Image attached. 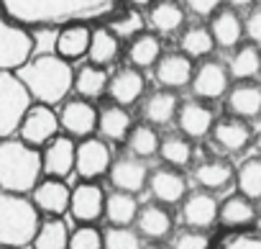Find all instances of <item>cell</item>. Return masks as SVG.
Listing matches in <instances>:
<instances>
[{
	"label": "cell",
	"instance_id": "obj_44",
	"mask_svg": "<svg viewBox=\"0 0 261 249\" xmlns=\"http://www.w3.org/2000/svg\"><path fill=\"white\" fill-rule=\"evenodd\" d=\"M243 36L251 44L261 47V6H251L248 8V13L243 18Z\"/></svg>",
	"mask_w": 261,
	"mask_h": 249
},
{
	"label": "cell",
	"instance_id": "obj_30",
	"mask_svg": "<svg viewBox=\"0 0 261 249\" xmlns=\"http://www.w3.org/2000/svg\"><path fill=\"white\" fill-rule=\"evenodd\" d=\"M164 54L162 49V36L154 31H141L134 39H128L125 47V57L130 67H139V70H149L156 64V59Z\"/></svg>",
	"mask_w": 261,
	"mask_h": 249
},
{
	"label": "cell",
	"instance_id": "obj_32",
	"mask_svg": "<svg viewBox=\"0 0 261 249\" xmlns=\"http://www.w3.org/2000/svg\"><path fill=\"white\" fill-rule=\"evenodd\" d=\"M225 64H228L230 80H236V82L256 80L261 75V47H256L251 41L238 44V47H233V54Z\"/></svg>",
	"mask_w": 261,
	"mask_h": 249
},
{
	"label": "cell",
	"instance_id": "obj_23",
	"mask_svg": "<svg viewBox=\"0 0 261 249\" xmlns=\"http://www.w3.org/2000/svg\"><path fill=\"white\" fill-rule=\"evenodd\" d=\"M146 24L159 36L177 34L187 24V8L179 0H154L149 6V13H146Z\"/></svg>",
	"mask_w": 261,
	"mask_h": 249
},
{
	"label": "cell",
	"instance_id": "obj_46",
	"mask_svg": "<svg viewBox=\"0 0 261 249\" xmlns=\"http://www.w3.org/2000/svg\"><path fill=\"white\" fill-rule=\"evenodd\" d=\"M220 6H223V0H185V8L200 18H210Z\"/></svg>",
	"mask_w": 261,
	"mask_h": 249
},
{
	"label": "cell",
	"instance_id": "obj_49",
	"mask_svg": "<svg viewBox=\"0 0 261 249\" xmlns=\"http://www.w3.org/2000/svg\"><path fill=\"white\" fill-rule=\"evenodd\" d=\"M251 144H253V149H256V157H261V131L251 139Z\"/></svg>",
	"mask_w": 261,
	"mask_h": 249
},
{
	"label": "cell",
	"instance_id": "obj_51",
	"mask_svg": "<svg viewBox=\"0 0 261 249\" xmlns=\"http://www.w3.org/2000/svg\"><path fill=\"white\" fill-rule=\"evenodd\" d=\"M144 249H169V246H164V244H151V246H144Z\"/></svg>",
	"mask_w": 261,
	"mask_h": 249
},
{
	"label": "cell",
	"instance_id": "obj_37",
	"mask_svg": "<svg viewBox=\"0 0 261 249\" xmlns=\"http://www.w3.org/2000/svg\"><path fill=\"white\" fill-rule=\"evenodd\" d=\"M159 131L156 126H151V123H134L125 137V147H128V154H134L139 160H151L156 157L159 152Z\"/></svg>",
	"mask_w": 261,
	"mask_h": 249
},
{
	"label": "cell",
	"instance_id": "obj_9",
	"mask_svg": "<svg viewBox=\"0 0 261 249\" xmlns=\"http://www.w3.org/2000/svg\"><path fill=\"white\" fill-rule=\"evenodd\" d=\"M113 162V152L105 139L100 137H85L74 147V172L80 180H100L108 175Z\"/></svg>",
	"mask_w": 261,
	"mask_h": 249
},
{
	"label": "cell",
	"instance_id": "obj_26",
	"mask_svg": "<svg viewBox=\"0 0 261 249\" xmlns=\"http://www.w3.org/2000/svg\"><path fill=\"white\" fill-rule=\"evenodd\" d=\"M120 49H123V41L105 26V24H95L92 31H90V47H87V62L90 64H97V67H110L118 62L120 57Z\"/></svg>",
	"mask_w": 261,
	"mask_h": 249
},
{
	"label": "cell",
	"instance_id": "obj_52",
	"mask_svg": "<svg viewBox=\"0 0 261 249\" xmlns=\"http://www.w3.org/2000/svg\"><path fill=\"white\" fill-rule=\"evenodd\" d=\"M0 249H16V246H0Z\"/></svg>",
	"mask_w": 261,
	"mask_h": 249
},
{
	"label": "cell",
	"instance_id": "obj_31",
	"mask_svg": "<svg viewBox=\"0 0 261 249\" xmlns=\"http://www.w3.org/2000/svg\"><path fill=\"white\" fill-rule=\"evenodd\" d=\"M130 126H134V118H130L128 108H123V105L110 103L102 110H97V129L95 131H100V139H105V142H115V144L125 142Z\"/></svg>",
	"mask_w": 261,
	"mask_h": 249
},
{
	"label": "cell",
	"instance_id": "obj_4",
	"mask_svg": "<svg viewBox=\"0 0 261 249\" xmlns=\"http://www.w3.org/2000/svg\"><path fill=\"white\" fill-rule=\"evenodd\" d=\"M39 223L41 218L31 198L0 190V246H29Z\"/></svg>",
	"mask_w": 261,
	"mask_h": 249
},
{
	"label": "cell",
	"instance_id": "obj_15",
	"mask_svg": "<svg viewBox=\"0 0 261 249\" xmlns=\"http://www.w3.org/2000/svg\"><path fill=\"white\" fill-rule=\"evenodd\" d=\"M177 129L179 134H185L187 139H205L210 137L213 131V123H215V110L210 108V103L205 100H185L179 103V110H177Z\"/></svg>",
	"mask_w": 261,
	"mask_h": 249
},
{
	"label": "cell",
	"instance_id": "obj_1",
	"mask_svg": "<svg viewBox=\"0 0 261 249\" xmlns=\"http://www.w3.org/2000/svg\"><path fill=\"white\" fill-rule=\"evenodd\" d=\"M123 0H0V18L29 31H49L72 24H108Z\"/></svg>",
	"mask_w": 261,
	"mask_h": 249
},
{
	"label": "cell",
	"instance_id": "obj_17",
	"mask_svg": "<svg viewBox=\"0 0 261 249\" xmlns=\"http://www.w3.org/2000/svg\"><path fill=\"white\" fill-rule=\"evenodd\" d=\"M146 188L151 190L154 200L162 203V206H177L190 190H187V177L182 170L177 167H156L149 172V180H146Z\"/></svg>",
	"mask_w": 261,
	"mask_h": 249
},
{
	"label": "cell",
	"instance_id": "obj_20",
	"mask_svg": "<svg viewBox=\"0 0 261 249\" xmlns=\"http://www.w3.org/2000/svg\"><path fill=\"white\" fill-rule=\"evenodd\" d=\"M154 70V80L159 82V87H169V90H179L185 85H190L192 70H195V59H190L187 54L177 52H167L156 59Z\"/></svg>",
	"mask_w": 261,
	"mask_h": 249
},
{
	"label": "cell",
	"instance_id": "obj_36",
	"mask_svg": "<svg viewBox=\"0 0 261 249\" xmlns=\"http://www.w3.org/2000/svg\"><path fill=\"white\" fill-rule=\"evenodd\" d=\"M164 165L169 167H177V170H185L195 162V147H192V139H187L185 134H169L159 142V152Z\"/></svg>",
	"mask_w": 261,
	"mask_h": 249
},
{
	"label": "cell",
	"instance_id": "obj_41",
	"mask_svg": "<svg viewBox=\"0 0 261 249\" xmlns=\"http://www.w3.org/2000/svg\"><path fill=\"white\" fill-rule=\"evenodd\" d=\"M102 249H144L141 236L130 226H110L102 231Z\"/></svg>",
	"mask_w": 261,
	"mask_h": 249
},
{
	"label": "cell",
	"instance_id": "obj_27",
	"mask_svg": "<svg viewBox=\"0 0 261 249\" xmlns=\"http://www.w3.org/2000/svg\"><path fill=\"white\" fill-rule=\"evenodd\" d=\"M179 103L182 100H179L177 90L159 87V90L149 93L146 100H144V121L151 123V126H169L177 118Z\"/></svg>",
	"mask_w": 261,
	"mask_h": 249
},
{
	"label": "cell",
	"instance_id": "obj_16",
	"mask_svg": "<svg viewBox=\"0 0 261 249\" xmlns=\"http://www.w3.org/2000/svg\"><path fill=\"white\" fill-rule=\"evenodd\" d=\"M108 180L113 185V190H123V193H141L146 188L149 180V167L144 160L125 154V157H113L110 170H108Z\"/></svg>",
	"mask_w": 261,
	"mask_h": 249
},
{
	"label": "cell",
	"instance_id": "obj_33",
	"mask_svg": "<svg viewBox=\"0 0 261 249\" xmlns=\"http://www.w3.org/2000/svg\"><path fill=\"white\" fill-rule=\"evenodd\" d=\"M139 198L134 193H123V190H113L105 195V208L102 216L108 218L110 226H134L136 213H139Z\"/></svg>",
	"mask_w": 261,
	"mask_h": 249
},
{
	"label": "cell",
	"instance_id": "obj_18",
	"mask_svg": "<svg viewBox=\"0 0 261 249\" xmlns=\"http://www.w3.org/2000/svg\"><path fill=\"white\" fill-rule=\"evenodd\" d=\"M210 137H213V144H215L220 152L241 154L243 149L251 147L253 131H251V126H248V121L236 118V116H225V118H215Z\"/></svg>",
	"mask_w": 261,
	"mask_h": 249
},
{
	"label": "cell",
	"instance_id": "obj_35",
	"mask_svg": "<svg viewBox=\"0 0 261 249\" xmlns=\"http://www.w3.org/2000/svg\"><path fill=\"white\" fill-rule=\"evenodd\" d=\"M177 44H179V52L187 54L190 59H205L215 49V41H213V34H210L207 24H190V26H185Z\"/></svg>",
	"mask_w": 261,
	"mask_h": 249
},
{
	"label": "cell",
	"instance_id": "obj_12",
	"mask_svg": "<svg viewBox=\"0 0 261 249\" xmlns=\"http://www.w3.org/2000/svg\"><path fill=\"white\" fill-rule=\"evenodd\" d=\"M102 208H105V190L97 185V180H82L72 188L67 213L77 223H95L102 216Z\"/></svg>",
	"mask_w": 261,
	"mask_h": 249
},
{
	"label": "cell",
	"instance_id": "obj_38",
	"mask_svg": "<svg viewBox=\"0 0 261 249\" xmlns=\"http://www.w3.org/2000/svg\"><path fill=\"white\" fill-rule=\"evenodd\" d=\"M67 244H69V229L62 221V216H49L46 221H41L31 239L34 249H67Z\"/></svg>",
	"mask_w": 261,
	"mask_h": 249
},
{
	"label": "cell",
	"instance_id": "obj_24",
	"mask_svg": "<svg viewBox=\"0 0 261 249\" xmlns=\"http://www.w3.org/2000/svg\"><path fill=\"white\" fill-rule=\"evenodd\" d=\"M233 172H236V167L228 160H223V157H207V160H200L192 167V180L197 183L200 190L220 193V190H225L233 183Z\"/></svg>",
	"mask_w": 261,
	"mask_h": 249
},
{
	"label": "cell",
	"instance_id": "obj_21",
	"mask_svg": "<svg viewBox=\"0 0 261 249\" xmlns=\"http://www.w3.org/2000/svg\"><path fill=\"white\" fill-rule=\"evenodd\" d=\"M134 226H136L139 236L151 239V241H164L174 231V216L169 213L167 206L154 200V203H146V206L139 208Z\"/></svg>",
	"mask_w": 261,
	"mask_h": 249
},
{
	"label": "cell",
	"instance_id": "obj_47",
	"mask_svg": "<svg viewBox=\"0 0 261 249\" xmlns=\"http://www.w3.org/2000/svg\"><path fill=\"white\" fill-rule=\"evenodd\" d=\"M225 3H228V8L241 11V8H251V6H256V0H225Z\"/></svg>",
	"mask_w": 261,
	"mask_h": 249
},
{
	"label": "cell",
	"instance_id": "obj_7",
	"mask_svg": "<svg viewBox=\"0 0 261 249\" xmlns=\"http://www.w3.org/2000/svg\"><path fill=\"white\" fill-rule=\"evenodd\" d=\"M190 87H192L195 98L197 100H205V103H213V100L225 98V93L230 87L228 64L220 62V59H210V57L200 59V64H195V70H192Z\"/></svg>",
	"mask_w": 261,
	"mask_h": 249
},
{
	"label": "cell",
	"instance_id": "obj_48",
	"mask_svg": "<svg viewBox=\"0 0 261 249\" xmlns=\"http://www.w3.org/2000/svg\"><path fill=\"white\" fill-rule=\"evenodd\" d=\"M125 6H130V8H139V11H144V8H149L154 0H123Z\"/></svg>",
	"mask_w": 261,
	"mask_h": 249
},
{
	"label": "cell",
	"instance_id": "obj_28",
	"mask_svg": "<svg viewBox=\"0 0 261 249\" xmlns=\"http://www.w3.org/2000/svg\"><path fill=\"white\" fill-rule=\"evenodd\" d=\"M207 29L213 34L215 47H220V49H233L243 39V18L238 16L236 8H218L210 16Z\"/></svg>",
	"mask_w": 261,
	"mask_h": 249
},
{
	"label": "cell",
	"instance_id": "obj_2",
	"mask_svg": "<svg viewBox=\"0 0 261 249\" xmlns=\"http://www.w3.org/2000/svg\"><path fill=\"white\" fill-rule=\"evenodd\" d=\"M16 75L26 85L34 103L59 105L72 93L74 67H72V62H67V59H62L51 52V54L31 57Z\"/></svg>",
	"mask_w": 261,
	"mask_h": 249
},
{
	"label": "cell",
	"instance_id": "obj_8",
	"mask_svg": "<svg viewBox=\"0 0 261 249\" xmlns=\"http://www.w3.org/2000/svg\"><path fill=\"white\" fill-rule=\"evenodd\" d=\"M57 134H59V113L54 110V105H44V103H34L26 110L21 126L16 131V137L21 142H26L36 149H41Z\"/></svg>",
	"mask_w": 261,
	"mask_h": 249
},
{
	"label": "cell",
	"instance_id": "obj_11",
	"mask_svg": "<svg viewBox=\"0 0 261 249\" xmlns=\"http://www.w3.org/2000/svg\"><path fill=\"white\" fill-rule=\"evenodd\" d=\"M105 95L110 98V103L130 108L136 105L144 95H146V75L139 67H120L108 77V90Z\"/></svg>",
	"mask_w": 261,
	"mask_h": 249
},
{
	"label": "cell",
	"instance_id": "obj_13",
	"mask_svg": "<svg viewBox=\"0 0 261 249\" xmlns=\"http://www.w3.org/2000/svg\"><path fill=\"white\" fill-rule=\"evenodd\" d=\"M218 203L220 200L215 198V193L195 190V193H187L179 200V216H182L187 229L207 231L218 223Z\"/></svg>",
	"mask_w": 261,
	"mask_h": 249
},
{
	"label": "cell",
	"instance_id": "obj_19",
	"mask_svg": "<svg viewBox=\"0 0 261 249\" xmlns=\"http://www.w3.org/2000/svg\"><path fill=\"white\" fill-rule=\"evenodd\" d=\"M69 193L72 188L59 177H41L31 190V203L39 213L46 216H64L69 208Z\"/></svg>",
	"mask_w": 261,
	"mask_h": 249
},
{
	"label": "cell",
	"instance_id": "obj_40",
	"mask_svg": "<svg viewBox=\"0 0 261 249\" xmlns=\"http://www.w3.org/2000/svg\"><path fill=\"white\" fill-rule=\"evenodd\" d=\"M120 41H128V39H134L136 34H141L144 31V26H146V16H144V11H139V8H130V6H123L108 24H105Z\"/></svg>",
	"mask_w": 261,
	"mask_h": 249
},
{
	"label": "cell",
	"instance_id": "obj_14",
	"mask_svg": "<svg viewBox=\"0 0 261 249\" xmlns=\"http://www.w3.org/2000/svg\"><path fill=\"white\" fill-rule=\"evenodd\" d=\"M74 147L77 142L72 137H62L57 134L51 142H46L39 152H41V172L46 177H59L67 180L74 172Z\"/></svg>",
	"mask_w": 261,
	"mask_h": 249
},
{
	"label": "cell",
	"instance_id": "obj_10",
	"mask_svg": "<svg viewBox=\"0 0 261 249\" xmlns=\"http://www.w3.org/2000/svg\"><path fill=\"white\" fill-rule=\"evenodd\" d=\"M59 129L67 131V137L72 139H85L92 137L97 129V108L92 100L85 98H67L59 105Z\"/></svg>",
	"mask_w": 261,
	"mask_h": 249
},
{
	"label": "cell",
	"instance_id": "obj_45",
	"mask_svg": "<svg viewBox=\"0 0 261 249\" xmlns=\"http://www.w3.org/2000/svg\"><path fill=\"white\" fill-rule=\"evenodd\" d=\"M218 249H261V234H243V231H238V234L228 236Z\"/></svg>",
	"mask_w": 261,
	"mask_h": 249
},
{
	"label": "cell",
	"instance_id": "obj_50",
	"mask_svg": "<svg viewBox=\"0 0 261 249\" xmlns=\"http://www.w3.org/2000/svg\"><path fill=\"white\" fill-rule=\"evenodd\" d=\"M253 226H256V231L261 234V211H256V221H253Z\"/></svg>",
	"mask_w": 261,
	"mask_h": 249
},
{
	"label": "cell",
	"instance_id": "obj_29",
	"mask_svg": "<svg viewBox=\"0 0 261 249\" xmlns=\"http://www.w3.org/2000/svg\"><path fill=\"white\" fill-rule=\"evenodd\" d=\"M256 211L258 208L253 200H248L241 193H233L223 203H218V223L225 229H233V231H243V229L253 226Z\"/></svg>",
	"mask_w": 261,
	"mask_h": 249
},
{
	"label": "cell",
	"instance_id": "obj_43",
	"mask_svg": "<svg viewBox=\"0 0 261 249\" xmlns=\"http://www.w3.org/2000/svg\"><path fill=\"white\" fill-rule=\"evenodd\" d=\"M169 249H210V236L200 229H185L172 239Z\"/></svg>",
	"mask_w": 261,
	"mask_h": 249
},
{
	"label": "cell",
	"instance_id": "obj_3",
	"mask_svg": "<svg viewBox=\"0 0 261 249\" xmlns=\"http://www.w3.org/2000/svg\"><path fill=\"white\" fill-rule=\"evenodd\" d=\"M41 152L18 137L0 139V190L29 195L41 180Z\"/></svg>",
	"mask_w": 261,
	"mask_h": 249
},
{
	"label": "cell",
	"instance_id": "obj_22",
	"mask_svg": "<svg viewBox=\"0 0 261 249\" xmlns=\"http://www.w3.org/2000/svg\"><path fill=\"white\" fill-rule=\"evenodd\" d=\"M225 105L228 113L243 121L258 118L261 116V85L256 80H241L228 87L225 93Z\"/></svg>",
	"mask_w": 261,
	"mask_h": 249
},
{
	"label": "cell",
	"instance_id": "obj_25",
	"mask_svg": "<svg viewBox=\"0 0 261 249\" xmlns=\"http://www.w3.org/2000/svg\"><path fill=\"white\" fill-rule=\"evenodd\" d=\"M90 24H72V26H62L57 29V39H54V54L67 59V62H80L87 57V47H90Z\"/></svg>",
	"mask_w": 261,
	"mask_h": 249
},
{
	"label": "cell",
	"instance_id": "obj_39",
	"mask_svg": "<svg viewBox=\"0 0 261 249\" xmlns=\"http://www.w3.org/2000/svg\"><path fill=\"white\" fill-rule=\"evenodd\" d=\"M233 183L238 188L241 195H246L248 200H261V157H246L236 172H233Z\"/></svg>",
	"mask_w": 261,
	"mask_h": 249
},
{
	"label": "cell",
	"instance_id": "obj_5",
	"mask_svg": "<svg viewBox=\"0 0 261 249\" xmlns=\"http://www.w3.org/2000/svg\"><path fill=\"white\" fill-rule=\"evenodd\" d=\"M34 105L16 72H0V139L16 137L26 110Z\"/></svg>",
	"mask_w": 261,
	"mask_h": 249
},
{
	"label": "cell",
	"instance_id": "obj_42",
	"mask_svg": "<svg viewBox=\"0 0 261 249\" xmlns=\"http://www.w3.org/2000/svg\"><path fill=\"white\" fill-rule=\"evenodd\" d=\"M67 249H102V231L95 223H77V229L69 231Z\"/></svg>",
	"mask_w": 261,
	"mask_h": 249
},
{
	"label": "cell",
	"instance_id": "obj_6",
	"mask_svg": "<svg viewBox=\"0 0 261 249\" xmlns=\"http://www.w3.org/2000/svg\"><path fill=\"white\" fill-rule=\"evenodd\" d=\"M34 57V31L0 18V72H18Z\"/></svg>",
	"mask_w": 261,
	"mask_h": 249
},
{
	"label": "cell",
	"instance_id": "obj_34",
	"mask_svg": "<svg viewBox=\"0 0 261 249\" xmlns=\"http://www.w3.org/2000/svg\"><path fill=\"white\" fill-rule=\"evenodd\" d=\"M108 77H110V75H108L105 67H97V64L85 62V64H80V67L74 70L72 90H74L80 98H85V100H95V98L105 95V90H108Z\"/></svg>",
	"mask_w": 261,
	"mask_h": 249
}]
</instances>
